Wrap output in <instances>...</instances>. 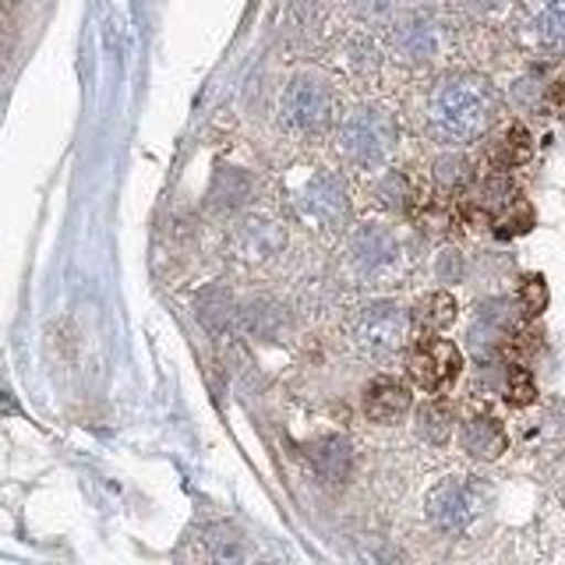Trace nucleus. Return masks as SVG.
<instances>
[{"mask_svg": "<svg viewBox=\"0 0 565 565\" xmlns=\"http://www.w3.org/2000/svg\"><path fill=\"white\" fill-rule=\"evenodd\" d=\"M499 110L502 99L488 78L473 75V71H456L428 88L420 106V124L438 146H470L494 128Z\"/></svg>", "mask_w": 565, "mask_h": 565, "instance_id": "f257e3e1", "label": "nucleus"}, {"mask_svg": "<svg viewBox=\"0 0 565 565\" xmlns=\"http://www.w3.org/2000/svg\"><path fill=\"white\" fill-rule=\"evenodd\" d=\"M399 128L382 106H358L343 120H335V149L358 170H379L396 152Z\"/></svg>", "mask_w": 565, "mask_h": 565, "instance_id": "f03ea898", "label": "nucleus"}, {"mask_svg": "<svg viewBox=\"0 0 565 565\" xmlns=\"http://www.w3.org/2000/svg\"><path fill=\"white\" fill-rule=\"evenodd\" d=\"M282 120L300 135H326L340 120V99H335L329 82L297 75L282 93Z\"/></svg>", "mask_w": 565, "mask_h": 565, "instance_id": "7ed1b4c3", "label": "nucleus"}, {"mask_svg": "<svg viewBox=\"0 0 565 565\" xmlns=\"http://www.w3.org/2000/svg\"><path fill=\"white\" fill-rule=\"evenodd\" d=\"M294 209L300 223H308L322 234H332V230L347 226L350 220V191L347 181L335 170H318L311 173L305 184L294 194Z\"/></svg>", "mask_w": 565, "mask_h": 565, "instance_id": "20e7f679", "label": "nucleus"}, {"mask_svg": "<svg viewBox=\"0 0 565 565\" xmlns=\"http://www.w3.org/2000/svg\"><path fill=\"white\" fill-rule=\"evenodd\" d=\"M488 505L484 488L473 477H446L441 484L431 488L428 494V520L441 534H467V530L481 520V512Z\"/></svg>", "mask_w": 565, "mask_h": 565, "instance_id": "39448f33", "label": "nucleus"}, {"mask_svg": "<svg viewBox=\"0 0 565 565\" xmlns=\"http://www.w3.org/2000/svg\"><path fill=\"white\" fill-rule=\"evenodd\" d=\"M411 315H406L399 305H388V300H379V305H367L358 322H353V340H358L361 353L375 361H385L399 353L411 340Z\"/></svg>", "mask_w": 565, "mask_h": 565, "instance_id": "423d86ee", "label": "nucleus"}, {"mask_svg": "<svg viewBox=\"0 0 565 565\" xmlns=\"http://www.w3.org/2000/svg\"><path fill=\"white\" fill-rule=\"evenodd\" d=\"M406 367H411L414 385H420L424 393H441L459 379L463 367V353L452 340H441V332H420L411 353H406Z\"/></svg>", "mask_w": 565, "mask_h": 565, "instance_id": "0eeeda50", "label": "nucleus"}, {"mask_svg": "<svg viewBox=\"0 0 565 565\" xmlns=\"http://www.w3.org/2000/svg\"><path fill=\"white\" fill-rule=\"evenodd\" d=\"M396 50L403 61L411 64H435L449 53V43H452V32L449 25L441 22L438 14L431 11H414L406 14L403 22L396 25Z\"/></svg>", "mask_w": 565, "mask_h": 565, "instance_id": "6e6552de", "label": "nucleus"}, {"mask_svg": "<svg viewBox=\"0 0 565 565\" xmlns=\"http://www.w3.org/2000/svg\"><path fill=\"white\" fill-rule=\"evenodd\" d=\"M347 262L361 279H385L399 262V241L385 226H361L347 241Z\"/></svg>", "mask_w": 565, "mask_h": 565, "instance_id": "1a4fd4ad", "label": "nucleus"}, {"mask_svg": "<svg viewBox=\"0 0 565 565\" xmlns=\"http://www.w3.org/2000/svg\"><path fill=\"white\" fill-rule=\"evenodd\" d=\"M477 209L484 212V216L491 220V226L499 230V234H523V230H530V223H534V212H530V205L523 202V194L512 188L505 177H491V181L484 184L481 199H477Z\"/></svg>", "mask_w": 565, "mask_h": 565, "instance_id": "9d476101", "label": "nucleus"}, {"mask_svg": "<svg viewBox=\"0 0 565 565\" xmlns=\"http://www.w3.org/2000/svg\"><path fill=\"white\" fill-rule=\"evenodd\" d=\"M282 244H287V230L269 216L244 220L234 234V247L244 262H269L282 252Z\"/></svg>", "mask_w": 565, "mask_h": 565, "instance_id": "9b49d317", "label": "nucleus"}, {"mask_svg": "<svg viewBox=\"0 0 565 565\" xmlns=\"http://www.w3.org/2000/svg\"><path fill=\"white\" fill-rule=\"evenodd\" d=\"M523 32L534 46L555 53L565 35V0H526Z\"/></svg>", "mask_w": 565, "mask_h": 565, "instance_id": "f8f14e48", "label": "nucleus"}, {"mask_svg": "<svg viewBox=\"0 0 565 565\" xmlns=\"http://www.w3.org/2000/svg\"><path fill=\"white\" fill-rule=\"evenodd\" d=\"M411 411V388L399 379H375L364 393V414L375 424H393Z\"/></svg>", "mask_w": 565, "mask_h": 565, "instance_id": "ddd939ff", "label": "nucleus"}, {"mask_svg": "<svg viewBox=\"0 0 565 565\" xmlns=\"http://www.w3.org/2000/svg\"><path fill=\"white\" fill-rule=\"evenodd\" d=\"M459 446L477 459H499L509 446V435L494 417H470L459 431Z\"/></svg>", "mask_w": 565, "mask_h": 565, "instance_id": "4468645a", "label": "nucleus"}, {"mask_svg": "<svg viewBox=\"0 0 565 565\" xmlns=\"http://www.w3.org/2000/svg\"><path fill=\"white\" fill-rule=\"evenodd\" d=\"M311 463L318 470V477L329 484H343L350 470H353V449H350V441L347 438H322V441H315L311 446Z\"/></svg>", "mask_w": 565, "mask_h": 565, "instance_id": "2eb2a0df", "label": "nucleus"}, {"mask_svg": "<svg viewBox=\"0 0 565 565\" xmlns=\"http://www.w3.org/2000/svg\"><path fill=\"white\" fill-rule=\"evenodd\" d=\"M509 332H512V308L505 305V300H499V305H488L484 311H477L470 340L477 350H494L499 343L509 340Z\"/></svg>", "mask_w": 565, "mask_h": 565, "instance_id": "dca6fc26", "label": "nucleus"}, {"mask_svg": "<svg viewBox=\"0 0 565 565\" xmlns=\"http://www.w3.org/2000/svg\"><path fill=\"white\" fill-rule=\"evenodd\" d=\"M411 322L420 329V332H446L452 322H456V300L452 294H431V297H424L417 311L411 315Z\"/></svg>", "mask_w": 565, "mask_h": 565, "instance_id": "f3484780", "label": "nucleus"}, {"mask_svg": "<svg viewBox=\"0 0 565 565\" xmlns=\"http://www.w3.org/2000/svg\"><path fill=\"white\" fill-rule=\"evenodd\" d=\"M530 156V135L523 128H509L491 149V163L494 170H516L520 163H526Z\"/></svg>", "mask_w": 565, "mask_h": 565, "instance_id": "a211bd4d", "label": "nucleus"}, {"mask_svg": "<svg viewBox=\"0 0 565 565\" xmlns=\"http://www.w3.org/2000/svg\"><path fill=\"white\" fill-rule=\"evenodd\" d=\"M417 428H420V435L428 438V441H446L452 435V411H449V403H441V399L424 403L420 414H417Z\"/></svg>", "mask_w": 565, "mask_h": 565, "instance_id": "6ab92c4d", "label": "nucleus"}, {"mask_svg": "<svg viewBox=\"0 0 565 565\" xmlns=\"http://www.w3.org/2000/svg\"><path fill=\"white\" fill-rule=\"evenodd\" d=\"M505 399L512 406H526L537 399V385L530 379V371L520 367V364H509L505 367Z\"/></svg>", "mask_w": 565, "mask_h": 565, "instance_id": "aec40b11", "label": "nucleus"}, {"mask_svg": "<svg viewBox=\"0 0 565 565\" xmlns=\"http://www.w3.org/2000/svg\"><path fill=\"white\" fill-rule=\"evenodd\" d=\"M470 163L463 156H449L441 159V163L435 167V181H438V191H463L470 184Z\"/></svg>", "mask_w": 565, "mask_h": 565, "instance_id": "412c9836", "label": "nucleus"}, {"mask_svg": "<svg viewBox=\"0 0 565 565\" xmlns=\"http://www.w3.org/2000/svg\"><path fill=\"white\" fill-rule=\"evenodd\" d=\"M379 199L388 209H411L414 205V191H411V184H406V177L388 173L382 181V188H379Z\"/></svg>", "mask_w": 565, "mask_h": 565, "instance_id": "4be33fe9", "label": "nucleus"}, {"mask_svg": "<svg viewBox=\"0 0 565 565\" xmlns=\"http://www.w3.org/2000/svg\"><path fill=\"white\" fill-rule=\"evenodd\" d=\"M523 297H526V311H541L544 300H547V290H544V279L541 276H530L526 287H523Z\"/></svg>", "mask_w": 565, "mask_h": 565, "instance_id": "5701e85b", "label": "nucleus"}, {"mask_svg": "<svg viewBox=\"0 0 565 565\" xmlns=\"http://www.w3.org/2000/svg\"><path fill=\"white\" fill-rule=\"evenodd\" d=\"M509 4H512V0H463V8H470L473 14H481V18H494V14H502Z\"/></svg>", "mask_w": 565, "mask_h": 565, "instance_id": "b1692460", "label": "nucleus"}, {"mask_svg": "<svg viewBox=\"0 0 565 565\" xmlns=\"http://www.w3.org/2000/svg\"><path fill=\"white\" fill-rule=\"evenodd\" d=\"M403 4H417V0H403Z\"/></svg>", "mask_w": 565, "mask_h": 565, "instance_id": "393cba45", "label": "nucleus"}]
</instances>
